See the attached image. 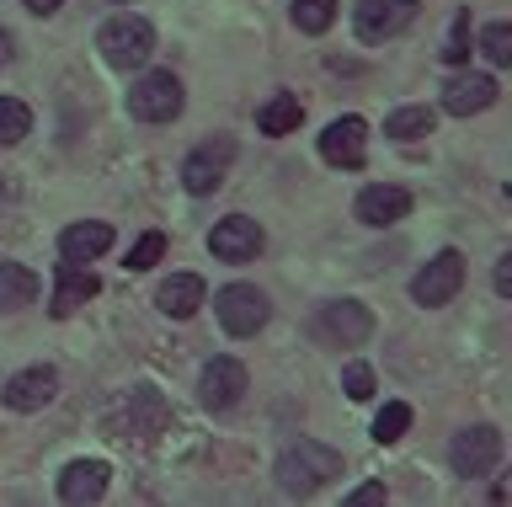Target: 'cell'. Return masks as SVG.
<instances>
[{
    "mask_svg": "<svg viewBox=\"0 0 512 507\" xmlns=\"http://www.w3.org/2000/svg\"><path fill=\"white\" fill-rule=\"evenodd\" d=\"M272 475H278V486L288 497H315V491H326L336 475H342V454L326 449V443H315V438H299L278 454V470Z\"/></svg>",
    "mask_w": 512,
    "mask_h": 507,
    "instance_id": "cell-1",
    "label": "cell"
},
{
    "mask_svg": "<svg viewBox=\"0 0 512 507\" xmlns=\"http://www.w3.org/2000/svg\"><path fill=\"white\" fill-rule=\"evenodd\" d=\"M96 49H102V59L112 70H144V65H150V54H155V27L144 17H128V11H123V17L102 22Z\"/></svg>",
    "mask_w": 512,
    "mask_h": 507,
    "instance_id": "cell-2",
    "label": "cell"
},
{
    "mask_svg": "<svg viewBox=\"0 0 512 507\" xmlns=\"http://www.w3.org/2000/svg\"><path fill=\"white\" fill-rule=\"evenodd\" d=\"M182 81H176L171 70H150L139 75L134 86H128V113H134L139 123H171L182 118Z\"/></svg>",
    "mask_w": 512,
    "mask_h": 507,
    "instance_id": "cell-3",
    "label": "cell"
},
{
    "mask_svg": "<svg viewBox=\"0 0 512 507\" xmlns=\"http://www.w3.org/2000/svg\"><path fill=\"white\" fill-rule=\"evenodd\" d=\"M214 310H219V326L230 331V337H256V331L267 326V294L256 289V283H224V289L214 294Z\"/></svg>",
    "mask_w": 512,
    "mask_h": 507,
    "instance_id": "cell-4",
    "label": "cell"
},
{
    "mask_svg": "<svg viewBox=\"0 0 512 507\" xmlns=\"http://www.w3.org/2000/svg\"><path fill=\"white\" fill-rule=\"evenodd\" d=\"M502 454H507V443L491 422L464 427V433H454V443H448V465H454L459 475H470V481L475 475H491L496 465H502Z\"/></svg>",
    "mask_w": 512,
    "mask_h": 507,
    "instance_id": "cell-5",
    "label": "cell"
},
{
    "mask_svg": "<svg viewBox=\"0 0 512 507\" xmlns=\"http://www.w3.org/2000/svg\"><path fill=\"white\" fill-rule=\"evenodd\" d=\"M315 337L326 347H363L374 337V315L358 299H336V305H326L315 315Z\"/></svg>",
    "mask_w": 512,
    "mask_h": 507,
    "instance_id": "cell-6",
    "label": "cell"
},
{
    "mask_svg": "<svg viewBox=\"0 0 512 507\" xmlns=\"http://www.w3.org/2000/svg\"><path fill=\"white\" fill-rule=\"evenodd\" d=\"M459 289H464V257H459L454 246L438 251V257H432L422 273L411 278V299H416V305H427V310L448 305V299H454Z\"/></svg>",
    "mask_w": 512,
    "mask_h": 507,
    "instance_id": "cell-7",
    "label": "cell"
},
{
    "mask_svg": "<svg viewBox=\"0 0 512 507\" xmlns=\"http://www.w3.org/2000/svg\"><path fill=\"white\" fill-rule=\"evenodd\" d=\"M230 161H235V139H203L198 150L182 161V187L192 198H203V193H214V187L224 182V171H230Z\"/></svg>",
    "mask_w": 512,
    "mask_h": 507,
    "instance_id": "cell-8",
    "label": "cell"
},
{
    "mask_svg": "<svg viewBox=\"0 0 512 507\" xmlns=\"http://www.w3.org/2000/svg\"><path fill=\"white\" fill-rule=\"evenodd\" d=\"M411 22H416V0H363L352 11V27H358L363 43H384V38L406 33Z\"/></svg>",
    "mask_w": 512,
    "mask_h": 507,
    "instance_id": "cell-9",
    "label": "cell"
},
{
    "mask_svg": "<svg viewBox=\"0 0 512 507\" xmlns=\"http://www.w3.org/2000/svg\"><path fill=\"white\" fill-rule=\"evenodd\" d=\"M320 161L326 166H342V171H358L368 161V123L363 118H336L326 123V134H320Z\"/></svg>",
    "mask_w": 512,
    "mask_h": 507,
    "instance_id": "cell-10",
    "label": "cell"
},
{
    "mask_svg": "<svg viewBox=\"0 0 512 507\" xmlns=\"http://www.w3.org/2000/svg\"><path fill=\"white\" fill-rule=\"evenodd\" d=\"M262 246H267L262 225H256V219H246V214L219 219L214 235H208V251H214L219 262H256V257H262Z\"/></svg>",
    "mask_w": 512,
    "mask_h": 507,
    "instance_id": "cell-11",
    "label": "cell"
},
{
    "mask_svg": "<svg viewBox=\"0 0 512 507\" xmlns=\"http://www.w3.org/2000/svg\"><path fill=\"white\" fill-rule=\"evenodd\" d=\"M166 422H171V406H166V395L144 385V390H134V395H128L123 417L112 422V427H118V438H155V433H166Z\"/></svg>",
    "mask_w": 512,
    "mask_h": 507,
    "instance_id": "cell-12",
    "label": "cell"
},
{
    "mask_svg": "<svg viewBox=\"0 0 512 507\" xmlns=\"http://www.w3.org/2000/svg\"><path fill=\"white\" fill-rule=\"evenodd\" d=\"M246 363H235V358H214L203 369V379H198V395H203V406L208 411H230V406H240V395H246Z\"/></svg>",
    "mask_w": 512,
    "mask_h": 507,
    "instance_id": "cell-13",
    "label": "cell"
},
{
    "mask_svg": "<svg viewBox=\"0 0 512 507\" xmlns=\"http://www.w3.org/2000/svg\"><path fill=\"white\" fill-rule=\"evenodd\" d=\"M352 214H358L363 225H374V230L400 225V219L411 214V193H406V187H395V182H374V187H363V193H358Z\"/></svg>",
    "mask_w": 512,
    "mask_h": 507,
    "instance_id": "cell-14",
    "label": "cell"
},
{
    "mask_svg": "<svg viewBox=\"0 0 512 507\" xmlns=\"http://www.w3.org/2000/svg\"><path fill=\"white\" fill-rule=\"evenodd\" d=\"M54 390H59V374L48 369V363H32V369H22V374L6 379L0 401H6L11 411H43L48 401H54Z\"/></svg>",
    "mask_w": 512,
    "mask_h": 507,
    "instance_id": "cell-15",
    "label": "cell"
},
{
    "mask_svg": "<svg viewBox=\"0 0 512 507\" xmlns=\"http://www.w3.org/2000/svg\"><path fill=\"white\" fill-rule=\"evenodd\" d=\"M96 289H102V283H96V273L91 267H80V262H70L64 257L59 267H54V321H70V315L86 305V299H96Z\"/></svg>",
    "mask_w": 512,
    "mask_h": 507,
    "instance_id": "cell-16",
    "label": "cell"
},
{
    "mask_svg": "<svg viewBox=\"0 0 512 507\" xmlns=\"http://www.w3.org/2000/svg\"><path fill=\"white\" fill-rule=\"evenodd\" d=\"M107 459H75V465H64V475H59V502H70V507H80V502H102L107 497Z\"/></svg>",
    "mask_w": 512,
    "mask_h": 507,
    "instance_id": "cell-17",
    "label": "cell"
},
{
    "mask_svg": "<svg viewBox=\"0 0 512 507\" xmlns=\"http://www.w3.org/2000/svg\"><path fill=\"white\" fill-rule=\"evenodd\" d=\"M491 102H496V81H491V75H454V81L443 86V113H454V118L486 113Z\"/></svg>",
    "mask_w": 512,
    "mask_h": 507,
    "instance_id": "cell-18",
    "label": "cell"
},
{
    "mask_svg": "<svg viewBox=\"0 0 512 507\" xmlns=\"http://www.w3.org/2000/svg\"><path fill=\"white\" fill-rule=\"evenodd\" d=\"M208 299V283L198 273H171L166 283L155 289V305L171 315V321H187V315H198V305Z\"/></svg>",
    "mask_w": 512,
    "mask_h": 507,
    "instance_id": "cell-19",
    "label": "cell"
},
{
    "mask_svg": "<svg viewBox=\"0 0 512 507\" xmlns=\"http://www.w3.org/2000/svg\"><path fill=\"white\" fill-rule=\"evenodd\" d=\"M102 251H112V225H102V219H80V225L59 235V257H70V262H91Z\"/></svg>",
    "mask_w": 512,
    "mask_h": 507,
    "instance_id": "cell-20",
    "label": "cell"
},
{
    "mask_svg": "<svg viewBox=\"0 0 512 507\" xmlns=\"http://www.w3.org/2000/svg\"><path fill=\"white\" fill-rule=\"evenodd\" d=\"M299 118H304V102L294 97V91H272V97L256 107V129L272 134V139L294 134V129H299Z\"/></svg>",
    "mask_w": 512,
    "mask_h": 507,
    "instance_id": "cell-21",
    "label": "cell"
},
{
    "mask_svg": "<svg viewBox=\"0 0 512 507\" xmlns=\"http://www.w3.org/2000/svg\"><path fill=\"white\" fill-rule=\"evenodd\" d=\"M38 289H43V283H38V273H32V267L0 262V315L32 305V299H38Z\"/></svg>",
    "mask_w": 512,
    "mask_h": 507,
    "instance_id": "cell-22",
    "label": "cell"
},
{
    "mask_svg": "<svg viewBox=\"0 0 512 507\" xmlns=\"http://www.w3.org/2000/svg\"><path fill=\"white\" fill-rule=\"evenodd\" d=\"M432 123H438V113L432 107H395L390 118H384V134L400 139V145H411V139H427Z\"/></svg>",
    "mask_w": 512,
    "mask_h": 507,
    "instance_id": "cell-23",
    "label": "cell"
},
{
    "mask_svg": "<svg viewBox=\"0 0 512 507\" xmlns=\"http://www.w3.org/2000/svg\"><path fill=\"white\" fill-rule=\"evenodd\" d=\"M331 22H336V0H294V27L299 33L320 38Z\"/></svg>",
    "mask_w": 512,
    "mask_h": 507,
    "instance_id": "cell-24",
    "label": "cell"
},
{
    "mask_svg": "<svg viewBox=\"0 0 512 507\" xmlns=\"http://www.w3.org/2000/svg\"><path fill=\"white\" fill-rule=\"evenodd\" d=\"M27 134H32V113H27V102L0 97V145H22Z\"/></svg>",
    "mask_w": 512,
    "mask_h": 507,
    "instance_id": "cell-25",
    "label": "cell"
},
{
    "mask_svg": "<svg viewBox=\"0 0 512 507\" xmlns=\"http://www.w3.org/2000/svg\"><path fill=\"white\" fill-rule=\"evenodd\" d=\"M406 427H411V406L406 401H384V411L374 417V438L379 443H400V438H406Z\"/></svg>",
    "mask_w": 512,
    "mask_h": 507,
    "instance_id": "cell-26",
    "label": "cell"
},
{
    "mask_svg": "<svg viewBox=\"0 0 512 507\" xmlns=\"http://www.w3.org/2000/svg\"><path fill=\"white\" fill-rule=\"evenodd\" d=\"M166 257V235L160 230H144L134 246H128V273H150V267Z\"/></svg>",
    "mask_w": 512,
    "mask_h": 507,
    "instance_id": "cell-27",
    "label": "cell"
},
{
    "mask_svg": "<svg viewBox=\"0 0 512 507\" xmlns=\"http://www.w3.org/2000/svg\"><path fill=\"white\" fill-rule=\"evenodd\" d=\"M480 54H486L491 65H512V22H491L486 33H480Z\"/></svg>",
    "mask_w": 512,
    "mask_h": 507,
    "instance_id": "cell-28",
    "label": "cell"
},
{
    "mask_svg": "<svg viewBox=\"0 0 512 507\" xmlns=\"http://www.w3.org/2000/svg\"><path fill=\"white\" fill-rule=\"evenodd\" d=\"M342 390L352 395V401H374L379 379H374V369H368V363H347V369H342Z\"/></svg>",
    "mask_w": 512,
    "mask_h": 507,
    "instance_id": "cell-29",
    "label": "cell"
},
{
    "mask_svg": "<svg viewBox=\"0 0 512 507\" xmlns=\"http://www.w3.org/2000/svg\"><path fill=\"white\" fill-rule=\"evenodd\" d=\"M443 59L448 65H464V59H470V11L454 17V33H448V43H443Z\"/></svg>",
    "mask_w": 512,
    "mask_h": 507,
    "instance_id": "cell-30",
    "label": "cell"
},
{
    "mask_svg": "<svg viewBox=\"0 0 512 507\" xmlns=\"http://www.w3.org/2000/svg\"><path fill=\"white\" fill-rule=\"evenodd\" d=\"M496 294H512V251H507V257H496Z\"/></svg>",
    "mask_w": 512,
    "mask_h": 507,
    "instance_id": "cell-31",
    "label": "cell"
},
{
    "mask_svg": "<svg viewBox=\"0 0 512 507\" xmlns=\"http://www.w3.org/2000/svg\"><path fill=\"white\" fill-rule=\"evenodd\" d=\"M352 507H368V502H384V486H358V491H352V497H347Z\"/></svg>",
    "mask_w": 512,
    "mask_h": 507,
    "instance_id": "cell-32",
    "label": "cell"
},
{
    "mask_svg": "<svg viewBox=\"0 0 512 507\" xmlns=\"http://www.w3.org/2000/svg\"><path fill=\"white\" fill-rule=\"evenodd\" d=\"M11 59H16V43H11V33H6V27H0V70H6Z\"/></svg>",
    "mask_w": 512,
    "mask_h": 507,
    "instance_id": "cell-33",
    "label": "cell"
},
{
    "mask_svg": "<svg viewBox=\"0 0 512 507\" xmlns=\"http://www.w3.org/2000/svg\"><path fill=\"white\" fill-rule=\"evenodd\" d=\"M22 6H27V11H38V17H48V11H59L64 0H22Z\"/></svg>",
    "mask_w": 512,
    "mask_h": 507,
    "instance_id": "cell-34",
    "label": "cell"
},
{
    "mask_svg": "<svg viewBox=\"0 0 512 507\" xmlns=\"http://www.w3.org/2000/svg\"><path fill=\"white\" fill-rule=\"evenodd\" d=\"M0 198H6V187H0Z\"/></svg>",
    "mask_w": 512,
    "mask_h": 507,
    "instance_id": "cell-35",
    "label": "cell"
},
{
    "mask_svg": "<svg viewBox=\"0 0 512 507\" xmlns=\"http://www.w3.org/2000/svg\"><path fill=\"white\" fill-rule=\"evenodd\" d=\"M123 6H128V0H123Z\"/></svg>",
    "mask_w": 512,
    "mask_h": 507,
    "instance_id": "cell-36",
    "label": "cell"
}]
</instances>
